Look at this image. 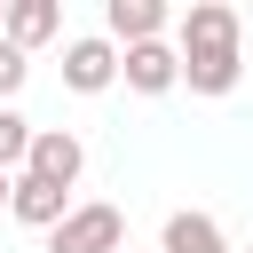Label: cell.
<instances>
[{
	"label": "cell",
	"instance_id": "1",
	"mask_svg": "<svg viewBox=\"0 0 253 253\" xmlns=\"http://www.w3.org/2000/svg\"><path fill=\"white\" fill-rule=\"evenodd\" d=\"M245 16L229 0H190L174 16V55H182V87L190 95H229L245 79Z\"/></svg>",
	"mask_w": 253,
	"mask_h": 253
},
{
	"label": "cell",
	"instance_id": "2",
	"mask_svg": "<svg viewBox=\"0 0 253 253\" xmlns=\"http://www.w3.org/2000/svg\"><path fill=\"white\" fill-rule=\"evenodd\" d=\"M47 253H126V213L103 206V198H87V206H71L47 229Z\"/></svg>",
	"mask_w": 253,
	"mask_h": 253
},
{
	"label": "cell",
	"instance_id": "3",
	"mask_svg": "<svg viewBox=\"0 0 253 253\" xmlns=\"http://www.w3.org/2000/svg\"><path fill=\"white\" fill-rule=\"evenodd\" d=\"M24 174H32V182H55V190H71V182L87 174V142H79L71 126H32Z\"/></svg>",
	"mask_w": 253,
	"mask_h": 253
},
{
	"label": "cell",
	"instance_id": "4",
	"mask_svg": "<svg viewBox=\"0 0 253 253\" xmlns=\"http://www.w3.org/2000/svg\"><path fill=\"white\" fill-rule=\"evenodd\" d=\"M63 87H71V95H103V87H119V47H111L103 32L63 40Z\"/></svg>",
	"mask_w": 253,
	"mask_h": 253
},
{
	"label": "cell",
	"instance_id": "5",
	"mask_svg": "<svg viewBox=\"0 0 253 253\" xmlns=\"http://www.w3.org/2000/svg\"><path fill=\"white\" fill-rule=\"evenodd\" d=\"M119 79H126L134 95H174V87H182V55H174V40L119 47Z\"/></svg>",
	"mask_w": 253,
	"mask_h": 253
},
{
	"label": "cell",
	"instance_id": "6",
	"mask_svg": "<svg viewBox=\"0 0 253 253\" xmlns=\"http://www.w3.org/2000/svg\"><path fill=\"white\" fill-rule=\"evenodd\" d=\"M166 0H111L103 8V40L111 47H142V40H166Z\"/></svg>",
	"mask_w": 253,
	"mask_h": 253
},
{
	"label": "cell",
	"instance_id": "7",
	"mask_svg": "<svg viewBox=\"0 0 253 253\" xmlns=\"http://www.w3.org/2000/svg\"><path fill=\"white\" fill-rule=\"evenodd\" d=\"M8 213H16L24 229H55V221L71 213V190H55V182H32V174H8Z\"/></svg>",
	"mask_w": 253,
	"mask_h": 253
},
{
	"label": "cell",
	"instance_id": "8",
	"mask_svg": "<svg viewBox=\"0 0 253 253\" xmlns=\"http://www.w3.org/2000/svg\"><path fill=\"white\" fill-rule=\"evenodd\" d=\"M158 253H237V245L221 237V221H213V213L182 206V213H166V229H158Z\"/></svg>",
	"mask_w": 253,
	"mask_h": 253
},
{
	"label": "cell",
	"instance_id": "9",
	"mask_svg": "<svg viewBox=\"0 0 253 253\" xmlns=\"http://www.w3.org/2000/svg\"><path fill=\"white\" fill-rule=\"evenodd\" d=\"M55 32H63V8H55V0H8V24H0V40H8V47H24V55H32V47H47Z\"/></svg>",
	"mask_w": 253,
	"mask_h": 253
},
{
	"label": "cell",
	"instance_id": "10",
	"mask_svg": "<svg viewBox=\"0 0 253 253\" xmlns=\"http://www.w3.org/2000/svg\"><path fill=\"white\" fill-rule=\"evenodd\" d=\"M24 150H32V119L0 103V174H24Z\"/></svg>",
	"mask_w": 253,
	"mask_h": 253
},
{
	"label": "cell",
	"instance_id": "11",
	"mask_svg": "<svg viewBox=\"0 0 253 253\" xmlns=\"http://www.w3.org/2000/svg\"><path fill=\"white\" fill-rule=\"evenodd\" d=\"M24 79H32V55L0 40V103H16V95H24Z\"/></svg>",
	"mask_w": 253,
	"mask_h": 253
},
{
	"label": "cell",
	"instance_id": "12",
	"mask_svg": "<svg viewBox=\"0 0 253 253\" xmlns=\"http://www.w3.org/2000/svg\"><path fill=\"white\" fill-rule=\"evenodd\" d=\"M0 213H8V174H0Z\"/></svg>",
	"mask_w": 253,
	"mask_h": 253
},
{
	"label": "cell",
	"instance_id": "13",
	"mask_svg": "<svg viewBox=\"0 0 253 253\" xmlns=\"http://www.w3.org/2000/svg\"><path fill=\"white\" fill-rule=\"evenodd\" d=\"M0 24H8V0H0Z\"/></svg>",
	"mask_w": 253,
	"mask_h": 253
},
{
	"label": "cell",
	"instance_id": "14",
	"mask_svg": "<svg viewBox=\"0 0 253 253\" xmlns=\"http://www.w3.org/2000/svg\"><path fill=\"white\" fill-rule=\"evenodd\" d=\"M245 253H253V245H245Z\"/></svg>",
	"mask_w": 253,
	"mask_h": 253
},
{
	"label": "cell",
	"instance_id": "15",
	"mask_svg": "<svg viewBox=\"0 0 253 253\" xmlns=\"http://www.w3.org/2000/svg\"><path fill=\"white\" fill-rule=\"evenodd\" d=\"M126 253H134V245H126Z\"/></svg>",
	"mask_w": 253,
	"mask_h": 253
}]
</instances>
